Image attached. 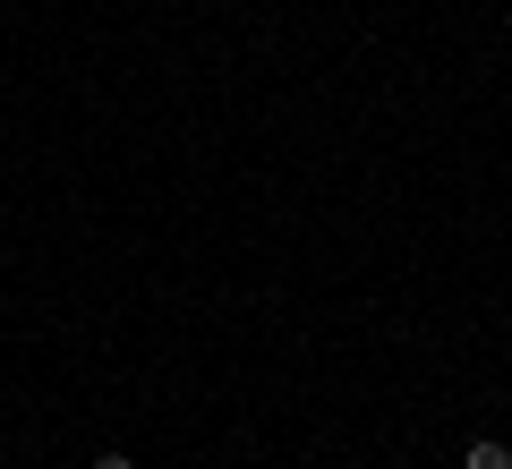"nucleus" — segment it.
I'll return each instance as SVG.
<instances>
[{
  "label": "nucleus",
  "mask_w": 512,
  "mask_h": 469,
  "mask_svg": "<svg viewBox=\"0 0 512 469\" xmlns=\"http://www.w3.org/2000/svg\"><path fill=\"white\" fill-rule=\"evenodd\" d=\"M94 469H137V461H128V452H94Z\"/></svg>",
  "instance_id": "nucleus-2"
},
{
  "label": "nucleus",
  "mask_w": 512,
  "mask_h": 469,
  "mask_svg": "<svg viewBox=\"0 0 512 469\" xmlns=\"http://www.w3.org/2000/svg\"><path fill=\"white\" fill-rule=\"evenodd\" d=\"M504 43H512V26H504Z\"/></svg>",
  "instance_id": "nucleus-3"
},
{
  "label": "nucleus",
  "mask_w": 512,
  "mask_h": 469,
  "mask_svg": "<svg viewBox=\"0 0 512 469\" xmlns=\"http://www.w3.org/2000/svg\"><path fill=\"white\" fill-rule=\"evenodd\" d=\"M461 469H512V444H495V435H478V444L461 452Z\"/></svg>",
  "instance_id": "nucleus-1"
}]
</instances>
